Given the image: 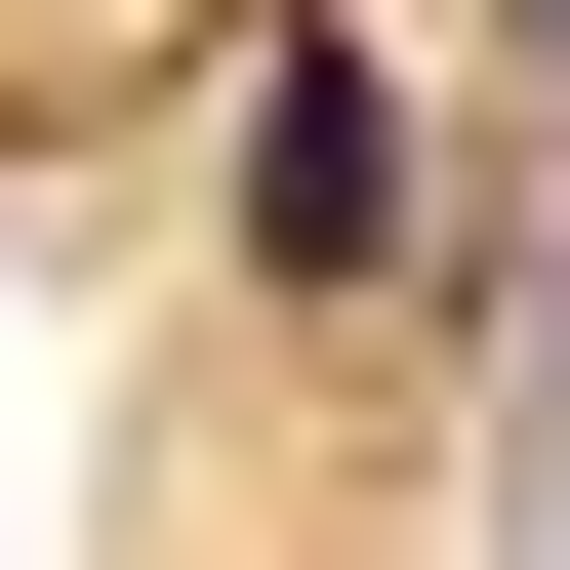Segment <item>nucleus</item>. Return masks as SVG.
Masks as SVG:
<instances>
[{
  "label": "nucleus",
  "mask_w": 570,
  "mask_h": 570,
  "mask_svg": "<svg viewBox=\"0 0 570 570\" xmlns=\"http://www.w3.org/2000/svg\"><path fill=\"white\" fill-rule=\"evenodd\" d=\"M407 245V41H245V285H367Z\"/></svg>",
  "instance_id": "obj_1"
}]
</instances>
